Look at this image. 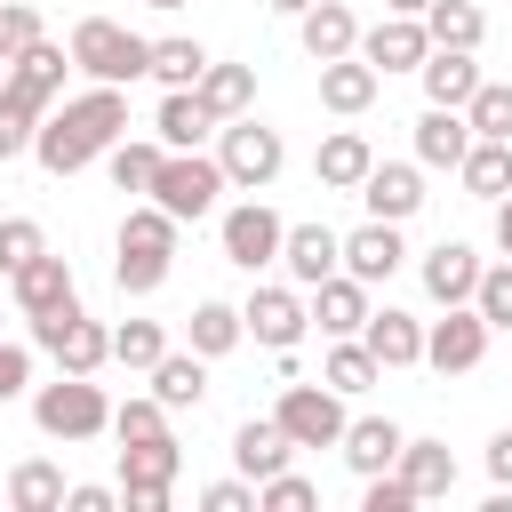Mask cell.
Returning <instances> with one entry per match:
<instances>
[{
  "instance_id": "obj_1",
  "label": "cell",
  "mask_w": 512,
  "mask_h": 512,
  "mask_svg": "<svg viewBox=\"0 0 512 512\" xmlns=\"http://www.w3.org/2000/svg\"><path fill=\"white\" fill-rule=\"evenodd\" d=\"M112 136H128V96L120 88H88V96H72L64 112L48 104L40 112V128H32V152H40V168L48 176H80L88 160H104V144Z\"/></svg>"
},
{
  "instance_id": "obj_2",
  "label": "cell",
  "mask_w": 512,
  "mask_h": 512,
  "mask_svg": "<svg viewBox=\"0 0 512 512\" xmlns=\"http://www.w3.org/2000/svg\"><path fill=\"white\" fill-rule=\"evenodd\" d=\"M168 264H176V216H168L160 200L128 208V224H120V264H112L120 296H152V288L168 280Z\"/></svg>"
},
{
  "instance_id": "obj_3",
  "label": "cell",
  "mask_w": 512,
  "mask_h": 512,
  "mask_svg": "<svg viewBox=\"0 0 512 512\" xmlns=\"http://www.w3.org/2000/svg\"><path fill=\"white\" fill-rule=\"evenodd\" d=\"M72 64H80L88 80H104V88H128V80H144L152 40H136V32L112 24V16H80V24H72Z\"/></svg>"
},
{
  "instance_id": "obj_4",
  "label": "cell",
  "mask_w": 512,
  "mask_h": 512,
  "mask_svg": "<svg viewBox=\"0 0 512 512\" xmlns=\"http://www.w3.org/2000/svg\"><path fill=\"white\" fill-rule=\"evenodd\" d=\"M176 472H184V448H176L168 432H152V440H120V504H128V512H168Z\"/></svg>"
},
{
  "instance_id": "obj_5",
  "label": "cell",
  "mask_w": 512,
  "mask_h": 512,
  "mask_svg": "<svg viewBox=\"0 0 512 512\" xmlns=\"http://www.w3.org/2000/svg\"><path fill=\"white\" fill-rule=\"evenodd\" d=\"M32 424H40L48 440H96V432L112 424V408H104V392H96L88 376H56V384L32 392Z\"/></svg>"
},
{
  "instance_id": "obj_6",
  "label": "cell",
  "mask_w": 512,
  "mask_h": 512,
  "mask_svg": "<svg viewBox=\"0 0 512 512\" xmlns=\"http://www.w3.org/2000/svg\"><path fill=\"white\" fill-rule=\"evenodd\" d=\"M32 344L64 368V376H96L104 360H112V328H96L80 304H64V312H48V320H32Z\"/></svg>"
},
{
  "instance_id": "obj_7",
  "label": "cell",
  "mask_w": 512,
  "mask_h": 512,
  "mask_svg": "<svg viewBox=\"0 0 512 512\" xmlns=\"http://www.w3.org/2000/svg\"><path fill=\"white\" fill-rule=\"evenodd\" d=\"M272 424H280L296 448H336L352 416H344V392H336V384H288L280 408H272Z\"/></svg>"
},
{
  "instance_id": "obj_8",
  "label": "cell",
  "mask_w": 512,
  "mask_h": 512,
  "mask_svg": "<svg viewBox=\"0 0 512 512\" xmlns=\"http://www.w3.org/2000/svg\"><path fill=\"white\" fill-rule=\"evenodd\" d=\"M216 192H224V168H216L208 152H168V160H160V176H152V200H160L176 224L208 216V208H216Z\"/></svg>"
},
{
  "instance_id": "obj_9",
  "label": "cell",
  "mask_w": 512,
  "mask_h": 512,
  "mask_svg": "<svg viewBox=\"0 0 512 512\" xmlns=\"http://www.w3.org/2000/svg\"><path fill=\"white\" fill-rule=\"evenodd\" d=\"M280 160H288V152H280V128H264V120H248V112L224 120V144H216L224 184H248V192H256V184L280 176Z\"/></svg>"
},
{
  "instance_id": "obj_10",
  "label": "cell",
  "mask_w": 512,
  "mask_h": 512,
  "mask_svg": "<svg viewBox=\"0 0 512 512\" xmlns=\"http://www.w3.org/2000/svg\"><path fill=\"white\" fill-rule=\"evenodd\" d=\"M480 352H488V320L472 304H448V320L424 328V368H440V376H472Z\"/></svg>"
},
{
  "instance_id": "obj_11",
  "label": "cell",
  "mask_w": 512,
  "mask_h": 512,
  "mask_svg": "<svg viewBox=\"0 0 512 512\" xmlns=\"http://www.w3.org/2000/svg\"><path fill=\"white\" fill-rule=\"evenodd\" d=\"M280 216L264 208V200H240V208H224V264H240V272H264V264H280Z\"/></svg>"
},
{
  "instance_id": "obj_12",
  "label": "cell",
  "mask_w": 512,
  "mask_h": 512,
  "mask_svg": "<svg viewBox=\"0 0 512 512\" xmlns=\"http://www.w3.org/2000/svg\"><path fill=\"white\" fill-rule=\"evenodd\" d=\"M304 320H312V312H304V296H296V288H256V296L240 304V328H248L264 352H296Z\"/></svg>"
},
{
  "instance_id": "obj_13",
  "label": "cell",
  "mask_w": 512,
  "mask_h": 512,
  "mask_svg": "<svg viewBox=\"0 0 512 512\" xmlns=\"http://www.w3.org/2000/svg\"><path fill=\"white\" fill-rule=\"evenodd\" d=\"M8 288H16V312H24V320H48V312L80 304V296H72V264H64V256H48V248H40L32 264H16V272H8Z\"/></svg>"
},
{
  "instance_id": "obj_14",
  "label": "cell",
  "mask_w": 512,
  "mask_h": 512,
  "mask_svg": "<svg viewBox=\"0 0 512 512\" xmlns=\"http://www.w3.org/2000/svg\"><path fill=\"white\" fill-rule=\"evenodd\" d=\"M424 48H432L424 16H384V24H368V32H360V56H368L376 72H416V64H424Z\"/></svg>"
},
{
  "instance_id": "obj_15",
  "label": "cell",
  "mask_w": 512,
  "mask_h": 512,
  "mask_svg": "<svg viewBox=\"0 0 512 512\" xmlns=\"http://www.w3.org/2000/svg\"><path fill=\"white\" fill-rule=\"evenodd\" d=\"M360 200H368V216H384V224H408V216L424 208V176H416L408 160H376V168L360 176Z\"/></svg>"
},
{
  "instance_id": "obj_16",
  "label": "cell",
  "mask_w": 512,
  "mask_h": 512,
  "mask_svg": "<svg viewBox=\"0 0 512 512\" xmlns=\"http://www.w3.org/2000/svg\"><path fill=\"white\" fill-rule=\"evenodd\" d=\"M280 264H288L296 288H320V280L344 264V240H336L328 224H288V232H280Z\"/></svg>"
},
{
  "instance_id": "obj_17",
  "label": "cell",
  "mask_w": 512,
  "mask_h": 512,
  "mask_svg": "<svg viewBox=\"0 0 512 512\" xmlns=\"http://www.w3.org/2000/svg\"><path fill=\"white\" fill-rule=\"evenodd\" d=\"M400 224H384V216H368L360 232H344V272L360 280V288H376V280H392L400 272Z\"/></svg>"
},
{
  "instance_id": "obj_18",
  "label": "cell",
  "mask_w": 512,
  "mask_h": 512,
  "mask_svg": "<svg viewBox=\"0 0 512 512\" xmlns=\"http://www.w3.org/2000/svg\"><path fill=\"white\" fill-rule=\"evenodd\" d=\"M360 344L376 352V368H416V360H424V320H408V312L384 304V312L360 320Z\"/></svg>"
},
{
  "instance_id": "obj_19",
  "label": "cell",
  "mask_w": 512,
  "mask_h": 512,
  "mask_svg": "<svg viewBox=\"0 0 512 512\" xmlns=\"http://www.w3.org/2000/svg\"><path fill=\"white\" fill-rule=\"evenodd\" d=\"M296 32H304V56H312V64H328V56H352V48H360V24H352V8H344V0H312V8L296 16Z\"/></svg>"
},
{
  "instance_id": "obj_20",
  "label": "cell",
  "mask_w": 512,
  "mask_h": 512,
  "mask_svg": "<svg viewBox=\"0 0 512 512\" xmlns=\"http://www.w3.org/2000/svg\"><path fill=\"white\" fill-rule=\"evenodd\" d=\"M192 96H200V112L224 128V120H240V112L256 104V64H208V72L192 80Z\"/></svg>"
},
{
  "instance_id": "obj_21",
  "label": "cell",
  "mask_w": 512,
  "mask_h": 512,
  "mask_svg": "<svg viewBox=\"0 0 512 512\" xmlns=\"http://www.w3.org/2000/svg\"><path fill=\"white\" fill-rule=\"evenodd\" d=\"M376 80H384V72H376L360 48H352V56H328V64H320V104H328V112H368V104H376Z\"/></svg>"
},
{
  "instance_id": "obj_22",
  "label": "cell",
  "mask_w": 512,
  "mask_h": 512,
  "mask_svg": "<svg viewBox=\"0 0 512 512\" xmlns=\"http://www.w3.org/2000/svg\"><path fill=\"white\" fill-rule=\"evenodd\" d=\"M368 168H376V152H368L360 128H336V136H320V152H312V176H320L328 192H360Z\"/></svg>"
},
{
  "instance_id": "obj_23",
  "label": "cell",
  "mask_w": 512,
  "mask_h": 512,
  "mask_svg": "<svg viewBox=\"0 0 512 512\" xmlns=\"http://www.w3.org/2000/svg\"><path fill=\"white\" fill-rule=\"evenodd\" d=\"M288 456H296V440H288L272 416H248V424L232 432V464H240L248 480H272V472H288Z\"/></svg>"
},
{
  "instance_id": "obj_24",
  "label": "cell",
  "mask_w": 512,
  "mask_h": 512,
  "mask_svg": "<svg viewBox=\"0 0 512 512\" xmlns=\"http://www.w3.org/2000/svg\"><path fill=\"white\" fill-rule=\"evenodd\" d=\"M424 96L432 104H448V112H464V96L480 88V64H472V48H424Z\"/></svg>"
},
{
  "instance_id": "obj_25",
  "label": "cell",
  "mask_w": 512,
  "mask_h": 512,
  "mask_svg": "<svg viewBox=\"0 0 512 512\" xmlns=\"http://www.w3.org/2000/svg\"><path fill=\"white\" fill-rule=\"evenodd\" d=\"M144 376H152V400L160 408H200L208 400V360L200 352H160Z\"/></svg>"
},
{
  "instance_id": "obj_26",
  "label": "cell",
  "mask_w": 512,
  "mask_h": 512,
  "mask_svg": "<svg viewBox=\"0 0 512 512\" xmlns=\"http://www.w3.org/2000/svg\"><path fill=\"white\" fill-rule=\"evenodd\" d=\"M400 440H408V432H400L392 416H360V424H344V440H336V448H344V464L368 480V472H392Z\"/></svg>"
},
{
  "instance_id": "obj_27",
  "label": "cell",
  "mask_w": 512,
  "mask_h": 512,
  "mask_svg": "<svg viewBox=\"0 0 512 512\" xmlns=\"http://www.w3.org/2000/svg\"><path fill=\"white\" fill-rule=\"evenodd\" d=\"M392 472H400V480L416 488V504H424V496H448V488H456V456H448V440H400Z\"/></svg>"
},
{
  "instance_id": "obj_28",
  "label": "cell",
  "mask_w": 512,
  "mask_h": 512,
  "mask_svg": "<svg viewBox=\"0 0 512 512\" xmlns=\"http://www.w3.org/2000/svg\"><path fill=\"white\" fill-rule=\"evenodd\" d=\"M456 176H464L472 200H504L512 192V136H472V152L456 160Z\"/></svg>"
},
{
  "instance_id": "obj_29",
  "label": "cell",
  "mask_w": 512,
  "mask_h": 512,
  "mask_svg": "<svg viewBox=\"0 0 512 512\" xmlns=\"http://www.w3.org/2000/svg\"><path fill=\"white\" fill-rule=\"evenodd\" d=\"M464 152H472V120L448 112V104H432V112L416 120V160H424V168H456Z\"/></svg>"
},
{
  "instance_id": "obj_30",
  "label": "cell",
  "mask_w": 512,
  "mask_h": 512,
  "mask_svg": "<svg viewBox=\"0 0 512 512\" xmlns=\"http://www.w3.org/2000/svg\"><path fill=\"white\" fill-rule=\"evenodd\" d=\"M312 320H320L328 336H360V320H368V288H360L352 272H328V280L312 288Z\"/></svg>"
},
{
  "instance_id": "obj_31",
  "label": "cell",
  "mask_w": 512,
  "mask_h": 512,
  "mask_svg": "<svg viewBox=\"0 0 512 512\" xmlns=\"http://www.w3.org/2000/svg\"><path fill=\"white\" fill-rule=\"evenodd\" d=\"M472 280H480V256H472L464 240H440V248L424 256V288H432L440 304H472Z\"/></svg>"
},
{
  "instance_id": "obj_32",
  "label": "cell",
  "mask_w": 512,
  "mask_h": 512,
  "mask_svg": "<svg viewBox=\"0 0 512 512\" xmlns=\"http://www.w3.org/2000/svg\"><path fill=\"white\" fill-rule=\"evenodd\" d=\"M64 64H72V48H56V40H32V48L8 64V80H16L32 104H56V88H64Z\"/></svg>"
},
{
  "instance_id": "obj_33",
  "label": "cell",
  "mask_w": 512,
  "mask_h": 512,
  "mask_svg": "<svg viewBox=\"0 0 512 512\" xmlns=\"http://www.w3.org/2000/svg\"><path fill=\"white\" fill-rule=\"evenodd\" d=\"M152 128H160V144H168V152H192V144H200V136L216 128V120L200 112V96H192V88H168V96H160V120H152Z\"/></svg>"
},
{
  "instance_id": "obj_34",
  "label": "cell",
  "mask_w": 512,
  "mask_h": 512,
  "mask_svg": "<svg viewBox=\"0 0 512 512\" xmlns=\"http://www.w3.org/2000/svg\"><path fill=\"white\" fill-rule=\"evenodd\" d=\"M424 32H432V48H480L488 16L472 0H424Z\"/></svg>"
},
{
  "instance_id": "obj_35",
  "label": "cell",
  "mask_w": 512,
  "mask_h": 512,
  "mask_svg": "<svg viewBox=\"0 0 512 512\" xmlns=\"http://www.w3.org/2000/svg\"><path fill=\"white\" fill-rule=\"evenodd\" d=\"M160 160H168V144H128V136H112V144H104V168H112V184H120V192H152Z\"/></svg>"
},
{
  "instance_id": "obj_36",
  "label": "cell",
  "mask_w": 512,
  "mask_h": 512,
  "mask_svg": "<svg viewBox=\"0 0 512 512\" xmlns=\"http://www.w3.org/2000/svg\"><path fill=\"white\" fill-rule=\"evenodd\" d=\"M240 336H248V328H240V304H216V296L192 304V352H200V360H224Z\"/></svg>"
},
{
  "instance_id": "obj_37",
  "label": "cell",
  "mask_w": 512,
  "mask_h": 512,
  "mask_svg": "<svg viewBox=\"0 0 512 512\" xmlns=\"http://www.w3.org/2000/svg\"><path fill=\"white\" fill-rule=\"evenodd\" d=\"M8 504H16V512H56V504H64V472H56L48 456L16 464V472H8Z\"/></svg>"
},
{
  "instance_id": "obj_38",
  "label": "cell",
  "mask_w": 512,
  "mask_h": 512,
  "mask_svg": "<svg viewBox=\"0 0 512 512\" xmlns=\"http://www.w3.org/2000/svg\"><path fill=\"white\" fill-rule=\"evenodd\" d=\"M160 88H192L200 72H208V48L200 40H152V64H144Z\"/></svg>"
},
{
  "instance_id": "obj_39",
  "label": "cell",
  "mask_w": 512,
  "mask_h": 512,
  "mask_svg": "<svg viewBox=\"0 0 512 512\" xmlns=\"http://www.w3.org/2000/svg\"><path fill=\"white\" fill-rule=\"evenodd\" d=\"M384 368H376V352L368 344H352V336H336V352L320 360V384H336V392H368Z\"/></svg>"
},
{
  "instance_id": "obj_40",
  "label": "cell",
  "mask_w": 512,
  "mask_h": 512,
  "mask_svg": "<svg viewBox=\"0 0 512 512\" xmlns=\"http://www.w3.org/2000/svg\"><path fill=\"white\" fill-rule=\"evenodd\" d=\"M40 112L48 104H32L16 80L0 88V160H16V152H32V128H40Z\"/></svg>"
},
{
  "instance_id": "obj_41",
  "label": "cell",
  "mask_w": 512,
  "mask_h": 512,
  "mask_svg": "<svg viewBox=\"0 0 512 512\" xmlns=\"http://www.w3.org/2000/svg\"><path fill=\"white\" fill-rule=\"evenodd\" d=\"M464 120H472V136H512V80H480L464 96Z\"/></svg>"
},
{
  "instance_id": "obj_42",
  "label": "cell",
  "mask_w": 512,
  "mask_h": 512,
  "mask_svg": "<svg viewBox=\"0 0 512 512\" xmlns=\"http://www.w3.org/2000/svg\"><path fill=\"white\" fill-rule=\"evenodd\" d=\"M160 352H168L160 320H120V328H112V360H120V368H152Z\"/></svg>"
},
{
  "instance_id": "obj_43",
  "label": "cell",
  "mask_w": 512,
  "mask_h": 512,
  "mask_svg": "<svg viewBox=\"0 0 512 512\" xmlns=\"http://www.w3.org/2000/svg\"><path fill=\"white\" fill-rule=\"evenodd\" d=\"M472 312L488 320V328H512V264H480V280H472Z\"/></svg>"
},
{
  "instance_id": "obj_44",
  "label": "cell",
  "mask_w": 512,
  "mask_h": 512,
  "mask_svg": "<svg viewBox=\"0 0 512 512\" xmlns=\"http://www.w3.org/2000/svg\"><path fill=\"white\" fill-rule=\"evenodd\" d=\"M312 504H320V488H312V480H296V472L256 480V512H312Z\"/></svg>"
},
{
  "instance_id": "obj_45",
  "label": "cell",
  "mask_w": 512,
  "mask_h": 512,
  "mask_svg": "<svg viewBox=\"0 0 512 512\" xmlns=\"http://www.w3.org/2000/svg\"><path fill=\"white\" fill-rule=\"evenodd\" d=\"M48 240H40V224L32 216H0V272H16V264H32Z\"/></svg>"
},
{
  "instance_id": "obj_46",
  "label": "cell",
  "mask_w": 512,
  "mask_h": 512,
  "mask_svg": "<svg viewBox=\"0 0 512 512\" xmlns=\"http://www.w3.org/2000/svg\"><path fill=\"white\" fill-rule=\"evenodd\" d=\"M32 40H40V16H32L24 0H0V56L16 64V56L32 48Z\"/></svg>"
},
{
  "instance_id": "obj_47",
  "label": "cell",
  "mask_w": 512,
  "mask_h": 512,
  "mask_svg": "<svg viewBox=\"0 0 512 512\" xmlns=\"http://www.w3.org/2000/svg\"><path fill=\"white\" fill-rule=\"evenodd\" d=\"M112 432L120 440H152V432H168V408L160 400H128V408H112Z\"/></svg>"
},
{
  "instance_id": "obj_48",
  "label": "cell",
  "mask_w": 512,
  "mask_h": 512,
  "mask_svg": "<svg viewBox=\"0 0 512 512\" xmlns=\"http://www.w3.org/2000/svg\"><path fill=\"white\" fill-rule=\"evenodd\" d=\"M416 504V488L400 480V472H368V496H360V512H408Z\"/></svg>"
},
{
  "instance_id": "obj_49",
  "label": "cell",
  "mask_w": 512,
  "mask_h": 512,
  "mask_svg": "<svg viewBox=\"0 0 512 512\" xmlns=\"http://www.w3.org/2000/svg\"><path fill=\"white\" fill-rule=\"evenodd\" d=\"M24 384H32V352H24V344H0V408H8Z\"/></svg>"
},
{
  "instance_id": "obj_50",
  "label": "cell",
  "mask_w": 512,
  "mask_h": 512,
  "mask_svg": "<svg viewBox=\"0 0 512 512\" xmlns=\"http://www.w3.org/2000/svg\"><path fill=\"white\" fill-rule=\"evenodd\" d=\"M200 504L208 512H248L256 504V480H216V488H200Z\"/></svg>"
},
{
  "instance_id": "obj_51",
  "label": "cell",
  "mask_w": 512,
  "mask_h": 512,
  "mask_svg": "<svg viewBox=\"0 0 512 512\" xmlns=\"http://www.w3.org/2000/svg\"><path fill=\"white\" fill-rule=\"evenodd\" d=\"M64 504H72V512H112L120 496H112V488H96V480H80V488H64Z\"/></svg>"
},
{
  "instance_id": "obj_52",
  "label": "cell",
  "mask_w": 512,
  "mask_h": 512,
  "mask_svg": "<svg viewBox=\"0 0 512 512\" xmlns=\"http://www.w3.org/2000/svg\"><path fill=\"white\" fill-rule=\"evenodd\" d=\"M488 480H496V488H512V432H496V440H488Z\"/></svg>"
},
{
  "instance_id": "obj_53",
  "label": "cell",
  "mask_w": 512,
  "mask_h": 512,
  "mask_svg": "<svg viewBox=\"0 0 512 512\" xmlns=\"http://www.w3.org/2000/svg\"><path fill=\"white\" fill-rule=\"evenodd\" d=\"M496 248H504V256H512V192H504V200H496Z\"/></svg>"
},
{
  "instance_id": "obj_54",
  "label": "cell",
  "mask_w": 512,
  "mask_h": 512,
  "mask_svg": "<svg viewBox=\"0 0 512 512\" xmlns=\"http://www.w3.org/2000/svg\"><path fill=\"white\" fill-rule=\"evenodd\" d=\"M384 8H392V16H424V0H384Z\"/></svg>"
},
{
  "instance_id": "obj_55",
  "label": "cell",
  "mask_w": 512,
  "mask_h": 512,
  "mask_svg": "<svg viewBox=\"0 0 512 512\" xmlns=\"http://www.w3.org/2000/svg\"><path fill=\"white\" fill-rule=\"evenodd\" d=\"M272 8H280V16H304V8H312V0H272Z\"/></svg>"
},
{
  "instance_id": "obj_56",
  "label": "cell",
  "mask_w": 512,
  "mask_h": 512,
  "mask_svg": "<svg viewBox=\"0 0 512 512\" xmlns=\"http://www.w3.org/2000/svg\"><path fill=\"white\" fill-rule=\"evenodd\" d=\"M144 8H184V0H144Z\"/></svg>"
},
{
  "instance_id": "obj_57",
  "label": "cell",
  "mask_w": 512,
  "mask_h": 512,
  "mask_svg": "<svg viewBox=\"0 0 512 512\" xmlns=\"http://www.w3.org/2000/svg\"><path fill=\"white\" fill-rule=\"evenodd\" d=\"M0 88H8V56H0Z\"/></svg>"
}]
</instances>
